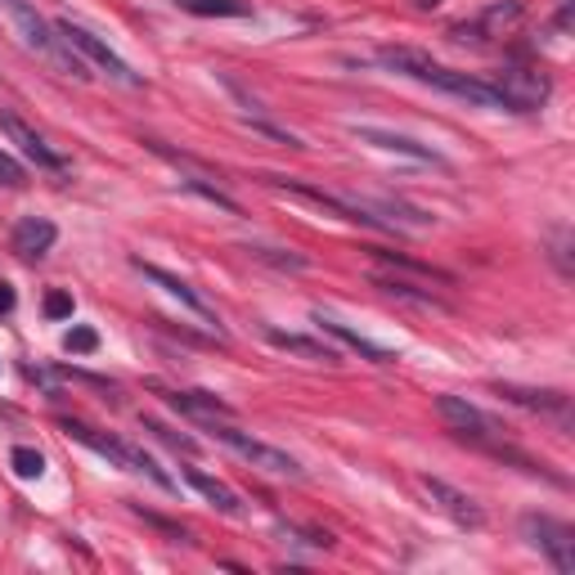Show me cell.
I'll return each instance as SVG.
<instances>
[{
  "mask_svg": "<svg viewBox=\"0 0 575 575\" xmlns=\"http://www.w3.org/2000/svg\"><path fill=\"white\" fill-rule=\"evenodd\" d=\"M378 63L391 67V72H400V77H414V82H422V86H431V91H441V95L468 100L472 108H503L499 95L490 91V82L468 77V72H454V67L437 63L431 54H422V50H414V45H383V50H378Z\"/></svg>",
  "mask_w": 575,
  "mask_h": 575,
  "instance_id": "6da1fadb",
  "label": "cell"
},
{
  "mask_svg": "<svg viewBox=\"0 0 575 575\" xmlns=\"http://www.w3.org/2000/svg\"><path fill=\"white\" fill-rule=\"evenodd\" d=\"M0 28L14 32L23 50L41 54V59L54 63L59 72H67V77H82V82L91 77V63H86L77 50H72V45L59 36L54 23H45V19L36 14L32 0H0Z\"/></svg>",
  "mask_w": 575,
  "mask_h": 575,
  "instance_id": "7a4b0ae2",
  "label": "cell"
},
{
  "mask_svg": "<svg viewBox=\"0 0 575 575\" xmlns=\"http://www.w3.org/2000/svg\"><path fill=\"white\" fill-rule=\"evenodd\" d=\"M211 431H216V441H226L239 459H248L252 468H261V472H270V477H288V481H302V463L288 454V450H279V446H265V441H257V437H248V431H239V427H230L226 418H211Z\"/></svg>",
  "mask_w": 575,
  "mask_h": 575,
  "instance_id": "3957f363",
  "label": "cell"
},
{
  "mask_svg": "<svg viewBox=\"0 0 575 575\" xmlns=\"http://www.w3.org/2000/svg\"><path fill=\"white\" fill-rule=\"evenodd\" d=\"M437 418L454 431L459 441H468V446H477V450L503 441V431H509L499 418H490L481 405H472V400H463V396H437Z\"/></svg>",
  "mask_w": 575,
  "mask_h": 575,
  "instance_id": "277c9868",
  "label": "cell"
},
{
  "mask_svg": "<svg viewBox=\"0 0 575 575\" xmlns=\"http://www.w3.org/2000/svg\"><path fill=\"white\" fill-rule=\"evenodd\" d=\"M54 28H59V36H63L72 50H77L86 63H95L100 72H108V77H113L117 86H144V77H139V72H135V67H130V63H126V59H122V54H117L108 41H100L91 28L72 23V19H59Z\"/></svg>",
  "mask_w": 575,
  "mask_h": 575,
  "instance_id": "5b68a950",
  "label": "cell"
},
{
  "mask_svg": "<svg viewBox=\"0 0 575 575\" xmlns=\"http://www.w3.org/2000/svg\"><path fill=\"white\" fill-rule=\"evenodd\" d=\"M490 91L499 95V104L509 108V113H535V108H544V100H548V77L540 67H522V63H513V67H499L494 77H490Z\"/></svg>",
  "mask_w": 575,
  "mask_h": 575,
  "instance_id": "8992f818",
  "label": "cell"
},
{
  "mask_svg": "<svg viewBox=\"0 0 575 575\" xmlns=\"http://www.w3.org/2000/svg\"><path fill=\"white\" fill-rule=\"evenodd\" d=\"M518 531H522V540H526L531 548H540V553L548 557L553 571H562V575L575 571V531H571L566 522H557V518H548V513H526V518L518 522Z\"/></svg>",
  "mask_w": 575,
  "mask_h": 575,
  "instance_id": "52a82bcc",
  "label": "cell"
},
{
  "mask_svg": "<svg viewBox=\"0 0 575 575\" xmlns=\"http://www.w3.org/2000/svg\"><path fill=\"white\" fill-rule=\"evenodd\" d=\"M494 391L509 400V405L531 409V414H540L544 422H553L562 437L571 431V396H566V391H553V387H518V383H494Z\"/></svg>",
  "mask_w": 575,
  "mask_h": 575,
  "instance_id": "ba28073f",
  "label": "cell"
},
{
  "mask_svg": "<svg viewBox=\"0 0 575 575\" xmlns=\"http://www.w3.org/2000/svg\"><path fill=\"white\" fill-rule=\"evenodd\" d=\"M418 485H422V494L431 499V509H441L454 526H463V531H481V526H485L481 503H477L472 494H463L459 485H450V481H441V477H418Z\"/></svg>",
  "mask_w": 575,
  "mask_h": 575,
  "instance_id": "9c48e42d",
  "label": "cell"
},
{
  "mask_svg": "<svg viewBox=\"0 0 575 575\" xmlns=\"http://www.w3.org/2000/svg\"><path fill=\"white\" fill-rule=\"evenodd\" d=\"M522 19V0H494V6H485L477 19H468V23H454L450 28V36L459 41V45H485L490 36H503L513 23Z\"/></svg>",
  "mask_w": 575,
  "mask_h": 575,
  "instance_id": "30bf717a",
  "label": "cell"
},
{
  "mask_svg": "<svg viewBox=\"0 0 575 575\" xmlns=\"http://www.w3.org/2000/svg\"><path fill=\"white\" fill-rule=\"evenodd\" d=\"M351 135L359 139V144H369V149H383V154H400V158H409V163H431V167H446V158L431 149V144H418V139H409V135H400V130H387V126H351Z\"/></svg>",
  "mask_w": 575,
  "mask_h": 575,
  "instance_id": "8fae6325",
  "label": "cell"
},
{
  "mask_svg": "<svg viewBox=\"0 0 575 575\" xmlns=\"http://www.w3.org/2000/svg\"><path fill=\"white\" fill-rule=\"evenodd\" d=\"M135 270H139L144 279H149V283H158L167 297H176V302H180L185 311H194V315H198L202 324H211L216 333H221V320H216V311H211V306H207V302H202V297L194 293V288H189V283H185L180 274H167L163 265H154V261H139V257H135Z\"/></svg>",
  "mask_w": 575,
  "mask_h": 575,
  "instance_id": "7c38bea8",
  "label": "cell"
},
{
  "mask_svg": "<svg viewBox=\"0 0 575 575\" xmlns=\"http://www.w3.org/2000/svg\"><path fill=\"white\" fill-rule=\"evenodd\" d=\"M0 126H6V135L19 144V149L36 163V167H45V171H63L67 163H63V154H54L50 144H45V135L41 130H32L23 117H14V113H0Z\"/></svg>",
  "mask_w": 575,
  "mask_h": 575,
  "instance_id": "4fadbf2b",
  "label": "cell"
},
{
  "mask_svg": "<svg viewBox=\"0 0 575 575\" xmlns=\"http://www.w3.org/2000/svg\"><path fill=\"white\" fill-rule=\"evenodd\" d=\"M63 431L72 441H82L86 450H95V454H104L113 468H126L130 472V441H117V437H104L100 427H91V422H82V418H63Z\"/></svg>",
  "mask_w": 575,
  "mask_h": 575,
  "instance_id": "5bb4252c",
  "label": "cell"
},
{
  "mask_svg": "<svg viewBox=\"0 0 575 575\" xmlns=\"http://www.w3.org/2000/svg\"><path fill=\"white\" fill-rule=\"evenodd\" d=\"M10 243H14V252L23 261H41L59 243V230H54V221H45V216H23V221L14 226V234H10Z\"/></svg>",
  "mask_w": 575,
  "mask_h": 575,
  "instance_id": "9a60e30c",
  "label": "cell"
},
{
  "mask_svg": "<svg viewBox=\"0 0 575 575\" xmlns=\"http://www.w3.org/2000/svg\"><path fill=\"white\" fill-rule=\"evenodd\" d=\"M265 342L288 351V355H302L311 365H342V351L320 342V337H306V333H283V328H265Z\"/></svg>",
  "mask_w": 575,
  "mask_h": 575,
  "instance_id": "2e32d148",
  "label": "cell"
},
{
  "mask_svg": "<svg viewBox=\"0 0 575 575\" xmlns=\"http://www.w3.org/2000/svg\"><path fill=\"white\" fill-rule=\"evenodd\" d=\"M369 283L378 288V293H387V297H396V302H409V306H422V311H450L437 293H422L418 283H409V279H400L396 270H369Z\"/></svg>",
  "mask_w": 575,
  "mask_h": 575,
  "instance_id": "e0dca14e",
  "label": "cell"
},
{
  "mask_svg": "<svg viewBox=\"0 0 575 575\" xmlns=\"http://www.w3.org/2000/svg\"><path fill=\"white\" fill-rule=\"evenodd\" d=\"M315 324H320L324 333H333V337H337L342 346H351L355 355H365V359H369V365H391V359H396V355H391L387 346H378V342H369L365 333H355V328H346L342 320H333V315H324V311H315Z\"/></svg>",
  "mask_w": 575,
  "mask_h": 575,
  "instance_id": "ac0fdd59",
  "label": "cell"
},
{
  "mask_svg": "<svg viewBox=\"0 0 575 575\" xmlns=\"http://www.w3.org/2000/svg\"><path fill=\"white\" fill-rule=\"evenodd\" d=\"M189 485H194V490H198V494L211 503V509H221V513H230V518H243V513H248L234 485L216 481V477H207V472H198V468H189Z\"/></svg>",
  "mask_w": 575,
  "mask_h": 575,
  "instance_id": "d6986e66",
  "label": "cell"
},
{
  "mask_svg": "<svg viewBox=\"0 0 575 575\" xmlns=\"http://www.w3.org/2000/svg\"><path fill=\"white\" fill-rule=\"evenodd\" d=\"M163 396H167L171 409H180V414H189V418H202V422H211V418H230V414H234L226 400H216L211 391H163Z\"/></svg>",
  "mask_w": 575,
  "mask_h": 575,
  "instance_id": "ffe728a7",
  "label": "cell"
},
{
  "mask_svg": "<svg viewBox=\"0 0 575 575\" xmlns=\"http://www.w3.org/2000/svg\"><path fill=\"white\" fill-rule=\"evenodd\" d=\"M369 252H374V261H378V265L405 270V274H414V279H431V283H454V274H450V270H441V265H427V261H414V257H405V252H387V248H369Z\"/></svg>",
  "mask_w": 575,
  "mask_h": 575,
  "instance_id": "44dd1931",
  "label": "cell"
},
{
  "mask_svg": "<svg viewBox=\"0 0 575 575\" xmlns=\"http://www.w3.org/2000/svg\"><path fill=\"white\" fill-rule=\"evenodd\" d=\"M176 6L198 19H248L252 14L248 0H176Z\"/></svg>",
  "mask_w": 575,
  "mask_h": 575,
  "instance_id": "7402d4cb",
  "label": "cell"
},
{
  "mask_svg": "<svg viewBox=\"0 0 575 575\" xmlns=\"http://www.w3.org/2000/svg\"><path fill=\"white\" fill-rule=\"evenodd\" d=\"M180 189H189V194H198V198H207L211 207H221V211H230V216H239V202L221 189V185H211L207 176H180Z\"/></svg>",
  "mask_w": 575,
  "mask_h": 575,
  "instance_id": "603a6c76",
  "label": "cell"
},
{
  "mask_svg": "<svg viewBox=\"0 0 575 575\" xmlns=\"http://www.w3.org/2000/svg\"><path fill=\"white\" fill-rule=\"evenodd\" d=\"M243 252L261 265H274V270H306L311 261L297 257V252H283V248H265V243H243Z\"/></svg>",
  "mask_w": 575,
  "mask_h": 575,
  "instance_id": "cb8c5ba5",
  "label": "cell"
},
{
  "mask_svg": "<svg viewBox=\"0 0 575 575\" xmlns=\"http://www.w3.org/2000/svg\"><path fill=\"white\" fill-rule=\"evenodd\" d=\"M10 468H14L23 481H36V477L45 472V454L32 450V446H14V450H10Z\"/></svg>",
  "mask_w": 575,
  "mask_h": 575,
  "instance_id": "d4e9b609",
  "label": "cell"
},
{
  "mask_svg": "<svg viewBox=\"0 0 575 575\" xmlns=\"http://www.w3.org/2000/svg\"><path fill=\"white\" fill-rule=\"evenodd\" d=\"M144 431H154L158 441H167V446H171V450H180V454H198V450H202L194 437H185V431H171V427H167V422H158V418H144Z\"/></svg>",
  "mask_w": 575,
  "mask_h": 575,
  "instance_id": "484cf974",
  "label": "cell"
},
{
  "mask_svg": "<svg viewBox=\"0 0 575 575\" xmlns=\"http://www.w3.org/2000/svg\"><path fill=\"white\" fill-rule=\"evenodd\" d=\"M100 346V333L95 328H67L63 333V351H72V355H86V351H95Z\"/></svg>",
  "mask_w": 575,
  "mask_h": 575,
  "instance_id": "4316f807",
  "label": "cell"
},
{
  "mask_svg": "<svg viewBox=\"0 0 575 575\" xmlns=\"http://www.w3.org/2000/svg\"><path fill=\"white\" fill-rule=\"evenodd\" d=\"M0 185H6V189H23L28 185V171L10 154H0Z\"/></svg>",
  "mask_w": 575,
  "mask_h": 575,
  "instance_id": "83f0119b",
  "label": "cell"
},
{
  "mask_svg": "<svg viewBox=\"0 0 575 575\" xmlns=\"http://www.w3.org/2000/svg\"><path fill=\"white\" fill-rule=\"evenodd\" d=\"M45 315H50V320L72 315V297H67V293H50V297H45Z\"/></svg>",
  "mask_w": 575,
  "mask_h": 575,
  "instance_id": "f1b7e54d",
  "label": "cell"
},
{
  "mask_svg": "<svg viewBox=\"0 0 575 575\" xmlns=\"http://www.w3.org/2000/svg\"><path fill=\"white\" fill-rule=\"evenodd\" d=\"M14 302H19V297H14V288H10L6 279H0V315H10V311H14Z\"/></svg>",
  "mask_w": 575,
  "mask_h": 575,
  "instance_id": "f546056e",
  "label": "cell"
}]
</instances>
